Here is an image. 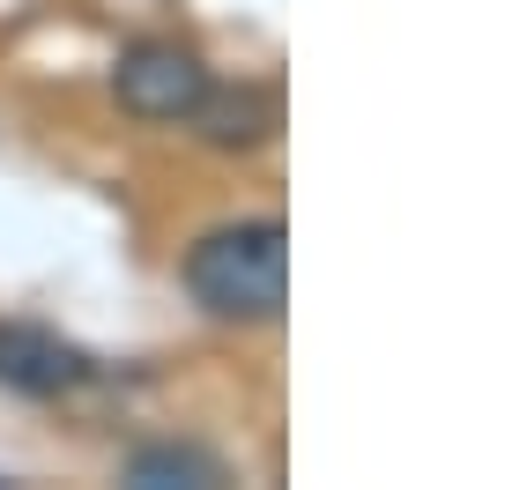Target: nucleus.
Segmentation results:
<instances>
[{
  "mask_svg": "<svg viewBox=\"0 0 512 490\" xmlns=\"http://www.w3.org/2000/svg\"><path fill=\"white\" fill-rule=\"evenodd\" d=\"M186 127H201L208 149H260L282 127V112H275V90H260V82H208Z\"/></svg>",
  "mask_w": 512,
  "mask_h": 490,
  "instance_id": "4",
  "label": "nucleus"
},
{
  "mask_svg": "<svg viewBox=\"0 0 512 490\" xmlns=\"http://www.w3.org/2000/svg\"><path fill=\"white\" fill-rule=\"evenodd\" d=\"M179 283L208 320L268 327V320H282V297H290V231L275 216L216 223V231H201L186 245Z\"/></svg>",
  "mask_w": 512,
  "mask_h": 490,
  "instance_id": "1",
  "label": "nucleus"
},
{
  "mask_svg": "<svg viewBox=\"0 0 512 490\" xmlns=\"http://www.w3.org/2000/svg\"><path fill=\"white\" fill-rule=\"evenodd\" d=\"M97 379V357L75 349L52 327H30V320H0V387L23 394V401H60L75 387Z\"/></svg>",
  "mask_w": 512,
  "mask_h": 490,
  "instance_id": "3",
  "label": "nucleus"
},
{
  "mask_svg": "<svg viewBox=\"0 0 512 490\" xmlns=\"http://www.w3.org/2000/svg\"><path fill=\"white\" fill-rule=\"evenodd\" d=\"M208 82H216L208 60L179 38H134L112 60V97L141 127H179V119H193V104L208 97Z\"/></svg>",
  "mask_w": 512,
  "mask_h": 490,
  "instance_id": "2",
  "label": "nucleus"
},
{
  "mask_svg": "<svg viewBox=\"0 0 512 490\" xmlns=\"http://www.w3.org/2000/svg\"><path fill=\"white\" fill-rule=\"evenodd\" d=\"M119 483L127 490H223L231 483V461L201 439H149L119 461Z\"/></svg>",
  "mask_w": 512,
  "mask_h": 490,
  "instance_id": "5",
  "label": "nucleus"
}]
</instances>
